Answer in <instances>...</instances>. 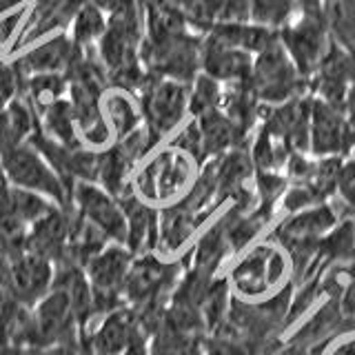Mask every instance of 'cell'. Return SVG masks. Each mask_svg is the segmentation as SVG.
Instances as JSON below:
<instances>
[{"label":"cell","mask_w":355,"mask_h":355,"mask_svg":"<svg viewBox=\"0 0 355 355\" xmlns=\"http://www.w3.org/2000/svg\"><path fill=\"white\" fill-rule=\"evenodd\" d=\"M140 92L144 129L158 144L164 136H169L171 131L180 127L184 116L189 114V85L149 73Z\"/></svg>","instance_id":"6"},{"label":"cell","mask_w":355,"mask_h":355,"mask_svg":"<svg viewBox=\"0 0 355 355\" xmlns=\"http://www.w3.org/2000/svg\"><path fill=\"white\" fill-rule=\"evenodd\" d=\"M277 38L284 44L286 53L291 55V60L295 62L300 73L311 85V78L318 71L322 58H324L331 47V33L322 9L318 11L300 9L293 16V20L286 22L277 31Z\"/></svg>","instance_id":"8"},{"label":"cell","mask_w":355,"mask_h":355,"mask_svg":"<svg viewBox=\"0 0 355 355\" xmlns=\"http://www.w3.org/2000/svg\"><path fill=\"white\" fill-rule=\"evenodd\" d=\"M0 169L7 184L49 198L58 207H71V189L62 182L58 171L44 160V155L25 142L0 155Z\"/></svg>","instance_id":"4"},{"label":"cell","mask_w":355,"mask_h":355,"mask_svg":"<svg viewBox=\"0 0 355 355\" xmlns=\"http://www.w3.org/2000/svg\"><path fill=\"white\" fill-rule=\"evenodd\" d=\"M220 103H222V83L200 71L193 78V83L189 85V114L193 118H200L209 114V111L220 109Z\"/></svg>","instance_id":"22"},{"label":"cell","mask_w":355,"mask_h":355,"mask_svg":"<svg viewBox=\"0 0 355 355\" xmlns=\"http://www.w3.org/2000/svg\"><path fill=\"white\" fill-rule=\"evenodd\" d=\"M103 111H105V118L109 122L111 131H114V136L118 140L127 138L129 133L138 129L140 109L133 105V100L129 96H125V92L107 96L103 100Z\"/></svg>","instance_id":"21"},{"label":"cell","mask_w":355,"mask_h":355,"mask_svg":"<svg viewBox=\"0 0 355 355\" xmlns=\"http://www.w3.org/2000/svg\"><path fill=\"white\" fill-rule=\"evenodd\" d=\"M331 40L355 58V0H322Z\"/></svg>","instance_id":"17"},{"label":"cell","mask_w":355,"mask_h":355,"mask_svg":"<svg viewBox=\"0 0 355 355\" xmlns=\"http://www.w3.org/2000/svg\"><path fill=\"white\" fill-rule=\"evenodd\" d=\"M140 60L151 76L191 85L202 71V40L187 31L158 40L147 38L140 44Z\"/></svg>","instance_id":"5"},{"label":"cell","mask_w":355,"mask_h":355,"mask_svg":"<svg viewBox=\"0 0 355 355\" xmlns=\"http://www.w3.org/2000/svg\"><path fill=\"white\" fill-rule=\"evenodd\" d=\"M9 253V277L7 291L25 306H36L49 293L55 280V264L29 249L7 251Z\"/></svg>","instance_id":"13"},{"label":"cell","mask_w":355,"mask_h":355,"mask_svg":"<svg viewBox=\"0 0 355 355\" xmlns=\"http://www.w3.org/2000/svg\"><path fill=\"white\" fill-rule=\"evenodd\" d=\"M249 22L269 31H280L300 9V0H247Z\"/></svg>","instance_id":"20"},{"label":"cell","mask_w":355,"mask_h":355,"mask_svg":"<svg viewBox=\"0 0 355 355\" xmlns=\"http://www.w3.org/2000/svg\"><path fill=\"white\" fill-rule=\"evenodd\" d=\"M78 47L73 40L64 36H55L40 47H33L25 55L16 60L14 69L18 78L22 76H38V73H58L62 69H69L71 60L76 58Z\"/></svg>","instance_id":"15"},{"label":"cell","mask_w":355,"mask_h":355,"mask_svg":"<svg viewBox=\"0 0 355 355\" xmlns=\"http://www.w3.org/2000/svg\"><path fill=\"white\" fill-rule=\"evenodd\" d=\"M253 67V55L229 47L216 38L207 36L202 40V73L216 78L222 85L231 83H249Z\"/></svg>","instance_id":"14"},{"label":"cell","mask_w":355,"mask_h":355,"mask_svg":"<svg viewBox=\"0 0 355 355\" xmlns=\"http://www.w3.org/2000/svg\"><path fill=\"white\" fill-rule=\"evenodd\" d=\"M33 129V118L29 107L22 100L11 103L0 111V155L25 144V138Z\"/></svg>","instance_id":"18"},{"label":"cell","mask_w":355,"mask_h":355,"mask_svg":"<svg viewBox=\"0 0 355 355\" xmlns=\"http://www.w3.org/2000/svg\"><path fill=\"white\" fill-rule=\"evenodd\" d=\"M249 85L260 105H282L297 96L309 94V80L300 73L280 38H273L253 55Z\"/></svg>","instance_id":"3"},{"label":"cell","mask_w":355,"mask_h":355,"mask_svg":"<svg viewBox=\"0 0 355 355\" xmlns=\"http://www.w3.org/2000/svg\"><path fill=\"white\" fill-rule=\"evenodd\" d=\"M198 122L200 136H202V151L205 158L209 155H222L227 153L231 147H236L240 142V133L233 127V122L222 114L220 109L209 111V114L193 118Z\"/></svg>","instance_id":"16"},{"label":"cell","mask_w":355,"mask_h":355,"mask_svg":"<svg viewBox=\"0 0 355 355\" xmlns=\"http://www.w3.org/2000/svg\"><path fill=\"white\" fill-rule=\"evenodd\" d=\"M29 94L40 107L51 105L53 100H60V94L64 92V78L58 73H38L29 78Z\"/></svg>","instance_id":"24"},{"label":"cell","mask_w":355,"mask_h":355,"mask_svg":"<svg viewBox=\"0 0 355 355\" xmlns=\"http://www.w3.org/2000/svg\"><path fill=\"white\" fill-rule=\"evenodd\" d=\"M42 125H44V136L64 144V147H78V138H76L78 127H76L71 103L53 100L51 105L42 107Z\"/></svg>","instance_id":"19"},{"label":"cell","mask_w":355,"mask_h":355,"mask_svg":"<svg viewBox=\"0 0 355 355\" xmlns=\"http://www.w3.org/2000/svg\"><path fill=\"white\" fill-rule=\"evenodd\" d=\"M355 142V127L347 111L313 98L309 125V153L315 158H340Z\"/></svg>","instance_id":"12"},{"label":"cell","mask_w":355,"mask_h":355,"mask_svg":"<svg viewBox=\"0 0 355 355\" xmlns=\"http://www.w3.org/2000/svg\"><path fill=\"white\" fill-rule=\"evenodd\" d=\"M20 3H25V0H0V14L7 11V9H11V7L20 5Z\"/></svg>","instance_id":"29"},{"label":"cell","mask_w":355,"mask_h":355,"mask_svg":"<svg viewBox=\"0 0 355 355\" xmlns=\"http://www.w3.org/2000/svg\"><path fill=\"white\" fill-rule=\"evenodd\" d=\"M92 5H96L98 9H107L109 14H116V11H122L125 7L133 5V0H89Z\"/></svg>","instance_id":"27"},{"label":"cell","mask_w":355,"mask_h":355,"mask_svg":"<svg viewBox=\"0 0 355 355\" xmlns=\"http://www.w3.org/2000/svg\"><path fill=\"white\" fill-rule=\"evenodd\" d=\"M71 209L76 216L114 242L127 244V216L120 200L96 182H76L71 189Z\"/></svg>","instance_id":"9"},{"label":"cell","mask_w":355,"mask_h":355,"mask_svg":"<svg viewBox=\"0 0 355 355\" xmlns=\"http://www.w3.org/2000/svg\"><path fill=\"white\" fill-rule=\"evenodd\" d=\"M33 329H36V347L78 340V313L73 297L62 282L53 280V286L36 306H31Z\"/></svg>","instance_id":"11"},{"label":"cell","mask_w":355,"mask_h":355,"mask_svg":"<svg viewBox=\"0 0 355 355\" xmlns=\"http://www.w3.org/2000/svg\"><path fill=\"white\" fill-rule=\"evenodd\" d=\"M336 196L344 207L355 211V158H347L340 162L336 178Z\"/></svg>","instance_id":"25"},{"label":"cell","mask_w":355,"mask_h":355,"mask_svg":"<svg viewBox=\"0 0 355 355\" xmlns=\"http://www.w3.org/2000/svg\"><path fill=\"white\" fill-rule=\"evenodd\" d=\"M133 258L136 255L125 244H107L103 251L85 262L83 271L94 293L96 315H107L120 306H127L122 300V288H125Z\"/></svg>","instance_id":"7"},{"label":"cell","mask_w":355,"mask_h":355,"mask_svg":"<svg viewBox=\"0 0 355 355\" xmlns=\"http://www.w3.org/2000/svg\"><path fill=\"white\" fill-rule=\"evenodd\" d=\"M227 282L240 302H264L293 282V262L275 238L255 240L231 262Z\"/></svg>","instance_id":"1"},{"label":"cell","mask_w":355,"mask_h":355,"mask_svg":"<svg viewBox=\"0 0 355 355\" xmlns=\"http://www.w3.org/2000/svg\"><path fill=\"white\" fill-rule=\"evenodd\" d=\"M340 220L342 216L338 214V209L327 200V202L302 209V211H297V214L284 216L277 222L273 238L280 242L288 253L318 249L322 240L336 229Z\"/></svg>","instance_id":"10"},{"label":"cell","mask_w":355,"mask_h":355,"mask_svg":"<svg viewBox=\"0 0 355 355\" xmlns=\"http://www.w3.org/2000/svg\"><path fill=\"white\" fill-rule=\"evenodd\" d=\"M5 191H7V180L3 175H0V202H3V198H5Z\"/></svg>","instance_id":"30"},{"label":"cell","mask_w":355,"mask_h":355,"mask_svg":"<svg viewBox=\"0 0 355 355\" xmlns=\"http://www.w3.org/2000/svg\"><path fill=\"white\" fill-rule=\"evenodd\" d=\"M22 18V14H14V16H9V18H3L0 20V44L7 42L9 36H11V31H14L18 27V20Z\"/></svg>","instance_id":"28"},{"label":"cell","mask_w":355,"mask_h":355,"mask_svg":"<svg viewBox=\"0 0 355 355\" xmlns=\"http://www.w3.org/2000/svg\"><path fill=\"white\" fill-rule=\"evenodd\" d=\"M200 162L173 144L158 151L133 173L131 191L155 209L171 207L191 191Z\"/></svg>","instance_id":"2"},{"label":"cell","mask_w":355,"mask_h":355,"mask_svg":"<svg viewBox=\"0 0 355 355\" xmlns=\"http://www.w3.org/2000/svg\"><path fill=\"white\" fill-rule=\"evenodd\" d=\"M73 44L76 47H87L89 42L96 38H103V33L107 31L103 11L96 5L85 3L73 16Z\"/></svg>","instance_id":"23"},{"label":"cell","mask_w":355,"mask_h":355,"mask_svg":"<svg viewBox=\"0 0 355 355\" xmlns=\"http://www.w3.org/2000/svg\"><path fill=\"white\" fill-rule=\"evenodd\" d=\"M189 3H193V0H182V5H189Z\"/></svg>","instance_id":"31"},{"label":"cell","mask_w":355,"mask_h":355,"mask_svg":"<svg viewBox=\"0 0 355 355\" xmlns=\"http://www.w3.org/2000/svg\"><path fill=\"white\" fill-rule=\"evenodd\" d=\"M320 355H355V329L338 331L322 344Z\"/></svg>","instance_id":"26"}]
</instances>
